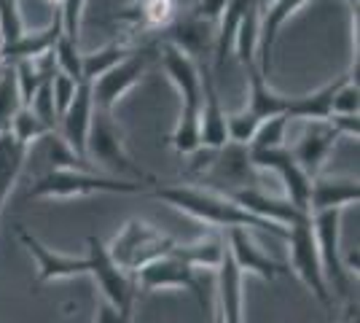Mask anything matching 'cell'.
Returning <instances> with one entry per match:
<instances>
[{
  "label": "cell",
  "instance_id": "6da1fadb",
  "mask_svg": "<svg viewBox=\"0 0 360 323\" xmlns=\"http://www.w3.org/2000/svg\"><path fill=\"white\" fill-rule=\"evenodd\" d=\"M156 200L167 202L169 208H175L180 213L191 215L196 221L207 224L210 229L229 232V229H250V232H269L274 237L285 240L288 227L280 224H269L264 218H255L248 213L242 205L231 200L229 194L212 191V189H202V186L191 184H169V186H156L153 189Z\"/></svg>",
  "mask_w": 360,
  "mask_h": 323
},
{
  "label": "cell",
  "instance_id": "7a4b0ae2",
  "mask_svg": "<svg viewBox=\"0 0 360 323\" xmlns=\"http://www.w3.org/2000/svg\"><path fill=\"white\" fill-rule=\"evenodd\" d=\"M148 184L116 178L108 172H91L86 167L49 170L32 181L27 197L32 200H81L91 194H143Z\"/></svg>",
  "mask_w": 360,
  "mask_h": 323
},
{
  "label": "cell",
  "instance_id": "3957f363",
  "mask_svg": "<svg viewBox=\"0 0 360 323\" xmlns=\"http://www.w3.org/2000/svg\"><path fill=\"white\" fill-rule=\"evenodd\" d=\"M86 159L91 167H100L108 175L129 178V181H140L148 186L156 184V178L146 167H140L135 156L129 154L124 132H121L119 122L113 119V110L94 108L89 135H86Z\"/></svg>",
  "mask_w": 360,
  "mask_h": 323
},
{
  "label": "cell",
  "instance_id": "277c9868",
  "mask_svg": "<svg viewBox=\"0 0 360 323\" xmlns=\"http://www.w3.org/2000/svg\"><path fill=\"white\" fill-rule=\"evenodd\" d=\"M178 240H172L169 234H165L162 229H156L153 224L143 221V218H129L116 237L108 243V253L110 259L119 264L124 272L135 275L140 267H146L148 262L159 259L169 253L175 248Z\"/></svg>",
  "mask_w": 360,
  "mask_h": 323
},
{
  "label": "cell",
  "instance_id": "5b68a950",
  "mask_svg": "<svg viewBox=\"0 0 360 323\" xmlns=\"http://www.w3.org/2000/svg\"><path fill=\"white\" fill-rule=\"evenodd\" d=\"M288 248H290V272L299 277L307 286V291L315 296L323 308L333 315V293L328 289V280L323 272V262L317 253L315 232H312V221H301L296 227L288 229L285 237Z\"/></svg>",
  "mask_w": 360,
  "mask_h": 323
},
{
  "label": "cell",
  "instance_id": "8992f818",
  "mask_svg": "<svg viewBox=\"0 0 360 323\" xmlns=\"http://www.w3.org/2000/svg\"><path fill=\"white\" fill-rule=\"evenodd\" d=\"M342 213L345 210H320V213L309 215V221H312L317 253H320L330 293H336L339 299H349L355 277L347 272L345 262H342V256H345L342 253Z\"/></svg>",
  "mask_w": 360,
  "mask_h": 323
},
{
  "label": "cell",
  "instance_id": "52a82bcc",
  "mask_svg": "<svg viewBox=\"0 0 360 323\" xmlns=\"http://www.w3.org/2000/svg\"><path fill=\"white\" fill-rule=\"evenodd\" d=\"M156 54H159V49L156 46L132 49L119 65H113L108 73H103V76L94 78V81H89L91 97H94V108L113 110V108L119 106L121 100L140 84V78L146 76L150 60H153Z\"/></svg>",
  "mask_w": 360,
  "mask_h": 323
},
{
  "label": "cell",
  "instance_id": "ba28073f",
  "mask_svg": "<svg viewBox=\"0 0 360 323\" xmlns=\"http://www.w3.org/2000/svg\"><path fill=\"white\" fill-rule=\"evenodd\" d=\"M86 262H89V277L103 291V299L119 310L135 308V277L124 272L119 264L110 259L108 246L100 237H86Z\"/></svg>",
  "mask_w": 360,
  "mask_h": 323
},
{
  "label": "cell",
  "instance_id": "9c48e42d",
  "mask_svg": "<svg viewBox=\"0 0 360 323\" xmlns=\"http://www.w3.org/2000/svg\"><path fill=\"white\" fill-rule=\"evenodd\" d=\"M132 277H135V286H140L143 291H188L205 310V291L196 280V270L175 256L172 251L140 267Z\"/></svg>",
  "mask_w": 360,
  "mask_h": 323
},
{
  "label": "cell",
  "instance_id": "30bf717a",
  "mask_svg": "<svg viewBox=\"0 0 360 323\" xmlns=\"http://www.w3.org/2000/svg\"><path fill=\"white\" fill-rule=\"evenodd\" d=\"M162 68L167 78L172 81V87L180 94V116L186 119H199V108H202V68L196 65L194 57L183 54L180 49L162 44L159 54Z\"/></svg>",
  "mask_w": 360,
  "mask_h": 323
},
{
  "label": "cell",
  "instance_id": "8fae6325",
  "mask_svg": "<svg viewBox=\"0 0 360 323\" xmlns=\"http://www.w3.org/2000/svg\"><path fill=\"white\" fill-rule=\"evenodd\" d=\"M248 154H250V162H253L255 170H269V172H274L280 178L283 189H285L288 200L293 202L296 208H301V210H307L312 175L304 172V167L296 162V156L290 154L285 146H280V148H264V151H250L248 148Z\"/></svg>",
  "mask_w": 360,
  "mask_h": 323
},
{
  "label": "cell",
  "instance_id": "7c38bea8",
  "mask_svg": "<svg viewBox=\"0 0 360 323\" xmlns=\"http://www.w3.org/2000/svg\"><path fill=\"white\" fill-rule=\"evenodd\" d=\"M16 237L25 246V251L35 259V270H38V283H54V280H70V277L89 275V262L86 256H68V253H57L51 248H46L35 234L16 227Z\"/></svg>",
  "mask_w": 360,
  "mask_h": 323
},
{
  "label": "cell",
  "instance_id": "4fadbf2b",
  "mask_svg": "<svg viewBox=\"0 0 360 323\" xmlns=\"http://www.w3.org/2000/svg\"><path fill=\"white\" fill-rule=\"evenodd\" d=\"M229 197L242 205L248 213H253L255 218H264L269 224H280V227H296L301 221H307L309 213L296 208L288 197H274L264 189H255V186H240V189H231Z\"/></svg>",
  "mask_w": 360,
  "mask_h": 323
},
{
  "label": "cell",
  "instance_id": "5bb4252c",
  "mask_svg": "<svg viewBox=\"0 0 360 323\" xmlns=\"http://www.w3.org/2000/svg\"><path fill=\"white\" fill-rule=\"evenodd\" d=\"M226 234V248L231 262L237 264L242 275H255L266 283H274L280 275H285L288 270L280 262H274L269 253H264L258 243L253 240L250 229H229Z\"/></svg>",
  "mask_w": 360,
  "mask_h": 323
},
{
  "label": "cell",
  "instance_id": "9a60e30c",
  "mask_svg": "<svg viewBox=\"0 0 360 323\" xmlns=\"http://www.w3.org/2000/svg\"><path fill=\"white\" fill-rule=\"evenodd\" d=\"M162 44L180 49L188 57H207L215 49V25L207 19H199L194 14H186L180 19H172L167 27H162Z\"/></svg>",
  "mask_w": 360,
  "mask_h": 323
},
{
  "label": "cell",
  "instance_id": "2e32d148",
  "mask_svg": "<svg viewBox=\"0 0 360 323\" xmlns=\"http://www.w3.org/2000/svg\"><path fill=\"white\" fill-rule=\"evenodd\" d=\"M91 113H94V97H91V84L81 81L75 89L70 106L62 110L60 116V135L65 143L73 148L81 159H86V135L91 127ZM89 162V159H86Z\"/></svg>",
  "mask_w": 360,
  "mask_h": 323
},
{
  "label": "cell",
  "instance_id": "e0dca14e",
  "mask_svg": "<svg viewBox=\"0 0 360 323\" xmlns=\"http://www.w3.org/2000/svg\"><path fill=\"white\" fill-rule=\"evenodd\" d=\"M360 184L358 178H345V175H312L309 181V215L320 210H345L349 205H358Z\"/></svg>",
  "mask_w": 360,
  "mask_h": 323
},
{
  "label": "cell",
  "instance_id": "ac0fdd59",
  "mask_svg": "<svg viewBox=\"0 0 360 323\" xmlns=\"http://www.w3.org/2000/svg\"><path fill=\"white\" fill-rule=\"evenodd\" d=\"M307 3L309 0H271L269 6H261V30H258V54H255L258 62L255 65L264 76H269L271 51H274V44L285 27V22Z\"/></svg>",
  "mask_w": 360,
  "mask_h": 323
},
{
  "label": "cell",
  "instance_id": "d6986e66",
  "mask_svg": "<svg viewBox=\"0 0 360 323\" xmlns=\"http://www.w3.org/2000/svg\"><path fill=\"white\" fill-rule=\"evenodd\" d=\"M242 272L231 262L229 248L224 262L215 270V312L224 323H245V293H242Z\"/></svg>",
  "mask_w": 360,
  "mask_h": 323
},
{
  "label": "cell",
  "instance_id": "ffe728a7",
  "mask_svg": "<svg viewBox=\"0 0 360 323\" xmlns=\"http://www.w3.org/2000/svg\"><path fill=\"white\" fill-rule=\"evenodd\" d=\"M339 138L342 135L336 132V127L328 119H323V122H307V129L301 132L299 143L293 146L290 154L296 156V162L304 167L307 175H317Z\"/></svg>",
  "mask_w": 360,
  "mask_h": 323
},
{
  "label": "cell",
  "instance_id": "44dd1931",
  "mask_svg": "<svg viewBox=\"0 0 360 323\" xmlns=\"http://www.w3.org/2000/svg\"><path fill=\"white\" fill-rule=\"evenodd\" d=\"M199 143L207 148H224L229 143L226 132V110L221 108V97L215 89V78L210 68L202 70V108H199Z\"/></svg>",
  "mask_w": 360,
  "mask_h": 323
},
{
  "label": "cell",
  "instance_id": "7402d4cb",
  "mask_svg": "<svg viewBox=\"0 0 360 323\" xmlns=\"http://www.w3.org/2000/svg\"><path fill=\"white\" fill-rule=\"evenodd\" d=\"M172 253L180 256L188 267H194L196 272L199 270H218V264L224 262L226 253V234L218 229L207 232L202 237H196L191 243H175Z\"/></svg>",
  "mask_w": 360,
  "mask_h": 323
},
{
  "label": "cell",
  "instance_id": "603a6c76",
  "mask_svg": "<svg viewBox=\"0 0 360 323\" xmlns=\"http://www.w3.org/2000/svg\"><path fill=\"white\" fill-rule=\"evenodd\" d=\"M60 32H62L60 11H54V19H51V25H49L46 30H35V32L25 30L16 41L6 44V46H3V62L14 65V62H19V60H38V57H44V54L51 51V46H54V41H57Z\"/></svg>",
  "mask_w": 360,
  "mask_h": 323
},
{
  "label": "cell",
  "instance_id": "cb8c5ba5",
  "mask_svg": "<svg viewBox=\"0 0 360 323\" xmlns=\"http://www.w3.org/2000/svg\"><path fill=\"white\" fill-rule=\"evenodd\" d=\"M175 19V0H137L135 6L124 8L116 22L129 25L132 30H162Z\"/></svg>",
  "mask_w": 360,
  "mask_h": 323
},
{
  "label": "cell",
  "instance_id": "d4e9b609",
  "mask_svg": "<svg viewBox=\"0 0 360 323\" xmlns=\"http://www.w3.org/2000/svg\"><path fill=\"white\" fill-rule=\"evenodd\" d=\"M245 70H248V78H250V92H248V106L245 108L258 119H269V116H277V113H285L290 97H283V94L274 92L266 76L258 70V65H250Z\"/></svg>",
  "mask_w": 360,
  "mask_h": 323
},
{
  "label": "cell",
  "instance_id": "484cf974",
  "mask_svg": "<svg viewBox=\"0 0 360 323\" xmlns=\"http://www.w3.org/2000/svg\"><path fill=\"white\" fill-rule=\"evenodd\" d=\"M27 151L30 148H25L8 129L0 132V208L6 205L8 194L14 191L16 181H19L22 170H25Z\"/></svg>",
  "mask_w": 360,
  "mask_h": 323
},
{
  "label": "cell",
  "instance_id": "4316f807",
  "mask_svg": "<svg viewBox=\"0 0 360 323\" xmlns=\"http://www.w3.org/2000/svg\"><path fill=\"white\" fill-rule=\"evenodd\" d=\"M342 84V78L326 84L323 89L312 94H301V97H290L288 103V119H301V122H323L330 116V97L336 92V87Z\"/></svg>",
  "mask_w": 360,
  "mask_h": 323
},
{
  "label": "cell",
  "instance_id": "83f0119b",
  "mask_svg": "<svg viewBox=\"0 0 360 323\" xmlns=\"http://www.w3.org/2000/svg\"><path fill=\"white\" fill-rule=\"evenodd\" d=\"M8 132L14 135L25 148H30L32 143H41V140L49 135V132H54V127H49V124L27 106H19L14 116H11V124H8Z\"/></svg>",
  "mask_w": 360,
  "mask_h": 323
},
{
  "label": "cell",
  "instance_id": "f1b7e54d",
  "mask_svg": "<svg viewBox=\"0 0 360 323\" xmlns=\"http://www.w3.org/2000/svg\"><path fill=\"white\" fill-rule=\"evenodd\" d=\"M51 57H54L57 70H62L65 76L75 78V81H84V51H81L75 38L60 32L54 46H51Z\"/></svg>",
  "mask_w": 360,
  "mask_h": 323
},
{
  "label": "cell",
  "instance_id": "f546056e",
  "mask_svg": "<svg viewBox=\"0 0 360 323\" xmlns=\"http://www.w3.org/2000/svg\"><path fill=\"white\" fill-rule=\"evenodd\" d=\"M129 51H132V46H127V44H108V46L97 49V51H84V81H94L103 73H108Z\"/></svg>",
  "mask_w": 360,
  "mask_h": 323
},
{
  "label": "cell",
  "instance_id": "4dcf8cb0",
  "mask_svg": "<svg viewBox=\"0 0 360 323\" xmlns=\"http://www.w3.org/2000/svg\"><path fill=\"white\" fill-rule=\"evenodd\" d=\"M288 113H277L269 119H261V124L255 127L253 138L248 143L250 151H264V148H280L285 146V132H288Z\"/></svg>",
  "mask_w": 360,
  "mask_h": 323
},
{
  "label": "cell",
  "instance_id": "1f68e13d",
  "mask_svg": "<svg viewBox=\"0 0 360 323\" xmlns=\"http://www.w3.org/2000/svg\"><path fill=\"white\" fill-rule=\"evenodd\" d=\"M19 106H22V100H19V89H16L14 65L0 62V132L8 129L11 116L19 110Z\"/></svg>",
  "mask_w": 360,
  "mask_h": 323
},
{
  "label": "cell",
  "instance_id": "d6a6232c",
  "mask_svg": "<svg viewBox=\"0 0 360 323\" xmlns=\"http://www.w3.org/2000/svg\"><path fill=\"white\" fill-rule=\"evenodd\" d=\"M360 110V89L358 81L352 76H345L342 84L336 87V92L330 97V113L336 116H352Z\"/></svg>",
  "mask_w": 360,
  "mask_h": 323
},
{
  "label": "cell",
  "instance_id": "836d02e7",
  "mask_svg": "<svg viewBox=\"0 0 360 323\" xmlns=\"http://www.w3.org/2000/svg\"><path fill=\"white\" fill-rule=\"evenodd\" d=\"M261 124V119L258 116H253L248 108H242L240 113H226V132H229V140L231 143H250V138H253L255 127Z\"/></svg>",
  "mask_w": 360,
  "mask_h": 323
},
{
  "label": "cell",
  "instance_id": "e575fe53",
  "mask_svg": "<svg viewBox=\"0 0 360 323\" xmlns=\"http://www.w3.org/2000/svg\"><path fill=\"white\" fill-rule=\"evenodd\" d=\"M84 8H86V0H60V22H62V32L70 35L78 41L81 35V22H84Z\"/></svg>",
  "mask_w": 360,
  "mask_h": 323
},
{
  "label": "cell",
  "instance_id": "d590c367",
  "mask_svg": "<svg viewBox=\"0 0 360 323\" xmlns=\"http://www.w3.org/2000/svg\"><path fill=\"white\" fill-rule=\"evenodd\" d=\"M78 84H81V81H75V78L65 76L62 70H57V68H54V73H51V97H54L57 116H62V110L70 106V100H73L75 89H78Z\"/></svg>",
  "mask_w": 360,
  "mask_h": 323
},
{
  "label": "cell",
  "instance_id": "8d00e7d4",
  "mask_svg": "<svg viewBox=\"0 0 360 323\" xmlns=\"http://www.w3.org/2000/svg\"><path fill=\"white\" fill-rule=\"evenodd\" d=\"M91 323H132V310H119L103 299L94 308V321Z\"/></svg>",
  "mask_w": 360,
  "mask_h": 323
},
{
  "label": "cell",
  "instance_id": "74e56055",
  "mask_svg": "<svg viewBox=\"0 0 360 323\" xmlns=\"http://www.w3.org/2000/svg\"><path fill=\"white\" fill-rule=\"evenodd\" d=\"M226 3L229 0H196L194 8L188 11V14L199 16V19H207V22H212V25H218V19H221V14H224Z\"/></svg>",
  "mask_w": 360,
  "mask_h": 323
},
{
  "label": "cell",
  "instance_id": "f35d334b",
  "mask_svg": "<svg viewBox=\"0 0 360 323\" xmlns=\"http://www.w3.org/2000/svg\"><path fill=\"white\" fill-rule=\"evenodd\" d=\"M328 122L336 127V132H339L342 138H355V140H358V135H360L358 113H352V116H336V113H330Z\"/></svg>",
  "mask_w": 360,
  "mask_h": 323
},
{
  "label": "cell",
  "instance_id": "ab89813d",
  "mask_svg": "<svg viewBox=\"0 0 360 323\" xmlns=\"http://www.w3.org/2000/svg\"><path fill=\"white\" fill-rule=\"evenodd\" d=\"M342 323H360V308H358V299H355V296L345 299V312H342Z\"/></svg>",
  "mask_w": 360,
  "mask_h": 323
},
{
  "label": "cell",
  "instance_id": "60d3db41",
  "mask_svg": "<svg viewBox=\"0 0 360 323\" xmlns=\"http://www.w3.org/2000/svg\"><path fill=\"white\" fill-rule=\"evenodd\" d=\"M347 3H349V6H352V8L358 11V0H347Z\"/></svg>",
  "mask_w": 360,
  "mask_h": 323
},
{
  "label": "cell",
  "instance_id": "b9f144b4",
  "mask_svg": "<svg viewBox=\"0 0 360 323\" xmlns=\"http://www.w3.org/2000/svg\"><path fill=\"white\" fill-rule=\"evenodd\" d=\"M0 62H3V38H0Z\"/></svg>",
  "mask_w": 360,
  "mask_h": 323
},
{
  "label": "cell",
  "instance_id": "7bdbcfd3",
  "mask_svg": "<svg viewBox=\"0 0 360 323\" xmlns=\"http://www.w3.org/2000/svg\"><path fill=\"white\" fill-rule=\"evenodd\" d=\"M49 3H51V6H60V0H49Z\"/></svg>",
  "mask_w": 360,
  "mask_h": 323
},
{
  "label": "cell",
  "instance_id": "ee69618b",
  "mask_svg": "<svg viewBox=\"0 0 360 323\" xmlns=\"http://www.w3.org/2000/svg\"><path fill=\"white\" fill-rule=\"evenodd\" d=\"M269 3H271V0H261V6H269Z\"/></svg>",
  "mask_w": 360,
  "mask_h": 323
},
{
  "label": "cell",
  "instance_id": "f6af8a7d",
  "mask_svg": "<svg viewBox=\"0 0 360 323\" xmlns=\"http://www.w3.org/2000/svg\"><path fill=\"white\" fill-rule=\"evenodd\" d=\"M16 3H19V0H16Z\"/></svg>",
  "mask_w": 360,
  "mask_h": 323
},
{
  "label": "cell",
  "instance_id": "bcb514c9",
  "mask_svg": "<svg viewBox=\"0 0 360 323\" xmlns=\"http://www.w3.org/2000/svg\"><path fill=\"white\" fill-rule=\"evenodd\" d=\"M0 210H3V208H0Z\"/></svg>",
  "mask_w": 360,
  "mask_h": 323
}]
</instances>
